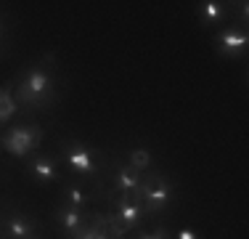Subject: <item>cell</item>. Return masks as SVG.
I'll use <instances>...</instances> for the list:
<instances>
[{"mask_svg": "<svg viewBox=\"0 0 249 239\" xmlns=\"http://www.w3.org/2000/svg\"><path fill=\"white\" fill-rule=\"evenodd\" d=\"M56 99V75L45 64H35L24 75L19 77L14 91L16 106H27V109H45Z\"/></svg>", "mask_w": 249, "mask_h": 239, "instance_id": "1", "label": "cell"}, {"mask_svg": "<svg viewBox=\"0 0 249 239\" xmlns=\"http://www.w3.org/2000/svg\"><path fill=\"white\" fill-rule=\"evenodd\" d=\"M175 197V186L173 181H167L164 173H159L157 167H151L149 173H143V181H141L138 191H135V199L141 202L146 215H159L170 207Z\"/></svg>", "mask_w": 249, "mask_h": 239, "instance_id": "2", "label": "cell"}, {"mask_svg": "<svg viewBox=\"0 0 249 239\" xmlns=\"http://www.w3.org/2000/svg\"><path fill=\"white\" fill-rule=\"evenodd\" d=\"M61 157L67 159V165L72 167V173H77L80 178H98V173H101L98 152L90 146H85L82 141L61 139Z\"/></svg>", "mask_w": 249, "mask_h": 239, "instance_id": "3", "label": "cell"}, {"mask_svg": "<svg viewBox=\"0 0 249 239\" xmlns=\"http://www.w3.org/2000/svg\"><path fill=\"white\" fill-rule=\"evenodd\" d=\"M40 141H43V128L40 125H16L0 139V146L11 152L14 157H29L37 152Z\"/></svg>", "mask_w": 249, "mask_h": 239, "instance_id": "4", "label": "cell"}, {"mask_svg": "<svg viewBox=\"0 0 249 239\" xmlns=\"http://www.w3.org/2000/svg\"><path fill=\"white\" fill-rule=\"evenodd\" d=\"M249 48V32L244 24H231L217 32V53L225 59H236Z\"/></svg>", "mask_w": 249, "mask_h": 239, "instance_id": "5", "label": "cell"}, {"mask_svg": "<svg viewBox=\"0 0 249 239\" xmlns=\"http://www.w3.org/2000/svg\"><path fill=\"white\" fill-rule=\"evenodd\" d=\"M114 220L122 226V231L127 234V231H133V229H138L141 223H143V207H141V202L135 199V197H130V194H117V199H114Z\"/></svg>", "mask_w": 249, "mask_h": 239, "instance_id": "6", "label": "cell"}, {"mask_svg": "<svg viewBox=\"0 0 249 239\" xmlns=\"http://www.w3.org/2000/svg\"><path fill=\"white\" fill-rule=\"evenodd\" d=\"M53 218H56V223L61 226V231L69 239H77L82 231L88 229V223H90V215H88V210H77V207L64 205V202H58V207L53 210Z\"/></svg>", "mask_w": 249, "mask_h": 239, "instance_id": "7", "label": "cell"}, {"mask_svg": "<svg viewBox=\"0 0 249 239\" xmlns=\"http://www.w3.org/2000/svg\"><path fill=\"white\" fill-rule=\"evenodd\" d=\"M27 170L37 183H58L61 181V167H58L56 157H51V154H45V152H32L29 154Z\"/></svg>", "mask_w": 249, "mask_h": 239, "instance_id": "8", "label": "cell"}, {"mask_svg": "<svg viewBox=\"0 0 249 239\" xmlns=\"http://www.w3.org/2000/svg\"><path fill=\"white\" fill-rule=\"evenodd\" d=\"M3 226L8 239H37V226H35L32 215L21 210H5Z\"/></svg>", "mask_w": 249, "mask_h": 239, "instance_id": "9", "label": "cell"}, {"mask_svg": "<svg viewBox=\"0 0 249 239\" xmlns=\"http://www.w3.org/2000/svg\"><path fill=\"white\" fill-rule=\"evenodd\" d=\"M109 181H111V186H114L117 194L135 197L141 181H143V173L133 170L127 162H114V165H111V173H109Z\"/></svg>", "mask_w": 249, "mask_h": 239, "instance_id": "10", "label": "cell"}, {"mask_svg": "<svg viewBox=\"0 0 249 239\" xmlns=\"http://www.w3.org/2000/svg\"><path fill=\"white\" fill-rule=\"evenodd\" d=\"M90 199H93V194L82 186V183H77V181L64 183V189H61V202L64 205H72V207H77V210H88Z\"/></svg>", "mask_w": 249, "mask_h": 239, "instance_id": "11", "label": "cell"}, {"mask_svg": "<svg viewBox=\"0 0 249 239\" xmlns=\"http://www.w3.org/2000/svg\"><path fill=\"white\" fill-rule=\"evenodd\" d=\"M199 16H201V21H204V27L215 29L225 21L228 8H225V3H220V0H204V3H199Z\"/></svg>", "mask_w": 249, "mask_h": 239, "instance_id": "12", "label": "cell"}, {"mask_svg": "<svg viewBox=\"0 0 249 239\" xmlns=\"http://www.w3.org/2000/svg\"><path fill=\"white\" fill-rule=\"evenodd\" d=\"M127 165L138 173H149L154 167V154L149 146H133L127 152Z\"/></svg>", "mask_w": 249, "mask_h": 239, "instance_id": "13", "label": "cell"}, {"mask_svg": "<svg viewBox=\"0 0 249 239\" xmlns=\"http://www.w3.org/2000/svg\"><path fill=\"white\" fill-rule=\"evenodd\" d=\"M16 112V101H14V91L11 85H3L0 88V125H5Z\"/></svg>", "mask_w": 249, "mask_h": 239, "instance_id": "14", "label": "cell"}, {"mask_svg": "<svg viewBox=\"0 0 249 239\" xmlns=\"http://www.w3.org/2000/svg\"><path fill=\"white\" fill-rule=\"evenodd\" d=\"M138 239H170V234H167V229H164V226H157L154 231H141Z\"/></svg>", "mask_w": 249, "mask_h": 239, "instance_id": "15", "label": "cell"}, {"mask_svg": "<svg viewBox=\"0 0 249 239\" xmlns=\"http://www.w3.org/2000/svg\"><path fill=\"white\" fill-rule=\"evenodd\" d=\"M175 239H199V234H196L194 229H180V231L175 234Z\"/></svg>", "mask_w": 249, "mask_h": 239, "instance_id": "16", "label": "cell"}, {"mask_svg": "<svg viewBox=\"0 0 249 239\" xmlns=\"http://www.w3.org/2000/svg\"><path fill=\"white\" fill-rule=\"evenodd\" d=\"M5 32H8V27H5V19H3V14H0V45H3V40H5Z\"/></svg>", "mask_w": 249, "mask_h": 239, "instance_id": "17", "label": "cell"}, {"mask_svg": "<svg viewBox=\"0 0 249 239\" xmlns=\"http://www.w3.org/2000/svg\"><path fill=\"white\" fill-rule=\"evenodd\" d=\"M0 239H3V234H0Z\"/></svg>", "mask_w": 249, "mask_h": 239, "instance_id": "18", "label": "cell"}]
</instances>
